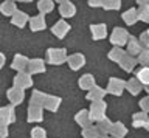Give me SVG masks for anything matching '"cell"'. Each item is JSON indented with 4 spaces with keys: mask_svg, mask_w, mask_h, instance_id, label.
Returning <instances> with one entry per match:
<instances>
[{
    "mask_svg": "<svg viewBox=\"0 0 149 138\" xmlns=\"http://www.w3.org/2000/svg\"><path fill=\"white\" fill-rule=\"evenodd\" d=\"M84 135H86V138H95L96 133L93 130H86V132H84Z\"/></svg>",
    "mask_w": 149,
    "mask_h": 138,
    "instance_id": "39",
    "label": "cell"
},
{
    "mask_svg": "<svg viewBox=\"0 0 149 138\" xmlns=\"http://www.w3.org/2000/svg\"><path fill=\"white\" fill-rule=\"evenodd\" d=\"M148 34H149V31H148Z\"/></svg>",
    "mask_w": 149,
    "mask_h": 138,
    "instance_id": "45",
    "label": "cell"
},
{
    "mask_svg": "<svg viewBox=\"0 0 149 138\" xmlns=\"http://www.w3.org/2000/svg\"><path fill=\"white\" fill-rule=\"evenodd\" d=\"M5 135H6V130H5V127L0 126V137H5Z\"/></svg>",
    "mask_w": 149,
    "mask_h": 138,
    "instance_id": "42",
    "label": "cell"
},
{
    "mask_svg": "<svg viewBox=\"0 0 149 138\" xmlns=\"http://www.w3.org/2000/svg\"><path fill=\"white\" fill-rule=\"evenodd\" d=\"M120 6H121V0H104V2H102V8L107 11L120 10Z\"/></svg>",
    "mask_w": 149,
    "mask_h": 138,
    "instance_id": "29",
    "label": "cell"
},
{
    "mask_svg": "<svg viewBox=\"0 0 149 138\" xmlns=\"http://www.w3.org/2000/svg\"><path fill=\"white\" fill-rule=\"evenodd\" d=\"M138 42H140V45H141L143 50H149V34L148 33H143L141 36H140Z\"/></svg>",
    "mask_w": 149,
    "mask_h": 138,
    "instance_id": "32",
    "label": "cell"
},
{
    "mask_svg": "<svg viewBox=\"0 0 149 138\" xmlns=\"http://www.w3.org/2000/svg\"><path fill=\"white\" fill-rule=\"evenodd\" d=\"M102 2H104V0H88V5L96 8V6H102Z\"/></svg>",
    "mask_w": 149,
    "mask_h": 138,
    "instance_id": "37",
    "label": "cell"
},
{
    "mask_svg": "<svg viewBox=\"0 0 149 138\" xmlns=\"http://www.w3.org/2000/svg\"><path fill=\"white\" fill-rule=\"evenodd\" d=\"M45 17L39 14V16H34V17H31L30 19V26H31V30L33 31H42V30H45Z\"/></svg>",
    "mask_w": 149,
    "mask_h": 138,
    "instance_id": "10",
    "label": "cell"
},
{
    "mask_svg": "<svg viewBox=\"0 0 149 138\" xmlns=\"http://www.w3.org/2000/svg\"><path fill=\"white\" fill-rule=\"evenodd\" d=\"M28 75H37V73H44L45 71V62L42 59H30L26 67Z\"/></svg>",
    "mask_w": 149,
    "mask_h": 138,
    "instance_id": "4",
    "label": "cell"
},
{
    "mask_svg": "<svg viewBox=\"0 0 149 138\" xmlns=\"http://www.w3.org/2000/svg\"><path fill=\"white\" fill-rule=\"evenodd\" d=\"M56 3H59V5H62V3H67V2H70V0H54Z\"/></svg>",
    "mask_w": 149,
    "mask_h": 138,
    "instance_id": "43",
    "label": "cell"
},
{
    "mask_svg": "<svg viewBox=\"0 0 149 138\" xmlns=\"http://www.w3.org/2000/svg\"><path fill=\"white\" fill-rule=\"evenodd\" d=\"M137 61L143 67H149V50H141V53L137 56Z\"/></svg>",
    "mask_w": 149,
    "mask_h": 138,
    "instance_id": "30",
    "label": "cell"
},
{
    "mask_svg": "<svg viewBox=\"0 0 149 138\" xmlns=\"http://www.w3.org/2000/svg\"><path fill=\"white\" fill-rule=\"evenodd\" d=\"M13 2H14V0H13Z\"/></svg>",
    "mask_w": 149,
    "mask_h": 138,
    "instance_id": "46",
    "label": "cell"
},
{
    "mask_svg": "<svg viewBox=\"0 0 149 138\" xmlns=\"http://www.w3.org/2000/svg\"><path fill=\"white\" fill-rule=\"evenodd\" d=\"M104 110H106V104L102 103V101H95L92 105V119H100L102 117V113H104Z\"/></svg>",
    "mask_w": 149,
    "mask_h": 138,
    "instance_id": "13",
    "label": "cell"
},
{
    "mask_svg": "<svg viewBox=\"0 0 149 138\" xmlns=\"http://www.w3.org/2000/svg\"><path fill=\"white\" fill-rule=\"evenodd\" d=\"M141 109L143 110H146V112H149V98H144V99H141Z\"/></svg>",
    "mask_w": 149,
    "mask_h": 138,
    "instance_id": "38",
    "label": "cell"
},
{
    "mask_svg": "<svg viewBox=\"0 0 149 138\" xmlns=\"http://www.w3.org/2000/svg\"><path fill=\"white\" fill-rule=\"evenodd\" d=\"M124 54L126 53L120 47H115V48H112V51L109 53V59H110V61H115V62H120L121 59H123Z\"/></svg>",
    "mask_w": 149,
    "mask_h": 138,
    "instance_id": "27",
    "label": "cell"
},
{
    "mask_svg": "<svg viewBox=\"0 0 149 138\" xmlns=\"http://www.w3.org/2000/svg\"><path fill=\"white\" fill-rule=\"evenodd\" d=\"M68 31H70V25H68L65 20H59V22H56V24L53 25V28H51V33H53V34L56 36V37H59V39L65 37Z\"/></svg>",
    "mask_w": 149,
    "mask_h": 138,
    "instance_id": "5",
    "label": "cell"
},
{
    "mask_svg": "<svg viewBox=\"0 0 149 138\" xmlns=\"http://www.w3.org/2000/svg\"><path fill=\"white\" fill-rule=\"evenodd\" d=\"M20 2H26V3H30V2H31V0H20Z\"/></svg>",
    "mask_w": 149,
    "mask_h": 138,
    "instance_id": "44",
    "label": "cell"
},
{
    "mask_svg": "<svg viewBox=\"0 0 149 138\" xmlns=\"http://www.w3.org/2000/svg\"><path fill=\"white\" fill-rule=\"evenodd\" d=\"M76 119H78V123H81V124H87L88 123V113L87 112H79Z\"/></svg>",
    "mask_w": 149,
    "mask_h": 138,
    "instance_id": "34",
    "label": "cell"
},
{
    "mask_svg": "<svg viewBox=\"0 0 149 138\" xmlns=\"http://www.w3.org/2000/svg\"><path fill=\"white\" fill-rule=\"evenodd\" d=\"M8 98H9V101H11L13 104H20L23 101V90L13 87V89L8 90Z\"/></svg>",
    "mask_w": 149,
    "mask_h": 138,
    "instance_id": "15",
    "label": "cell"
},
{
    "mask_svg": "<svg viewBox=\"0 0 149 138\" xmlns=\"http://www.w3.org/2000/svg\"><path fill=\"white\" fill-rule=\"evenodd\" d=\"M121 17H123V20H124L127 25H134L135 22L138 20V14H137V10H135V8H130V10H127Z\"/></svg>",
    "mask_w": 149,
    "mask_h": 138,
    "instance_id": "23",
    "label": "cell"
},
{
    "mask_svg": "<svg viewBox=\"0 0 149 138\" xmlns=\"http://www.w3.org/2000/svg\"><path fill=\"white\" fill-rule=\"evenodd\" d=\"M106 95V90H102L101 87H93V89L88 90V93H87V98L90 99V101H101L102 99V96Z\"/></svg>",
    "mask_w": 149,
    "mask_h": 138,
    "instance_id": "20",
    "label": "cell"
},
{
    "mask_svg": "<svg viewBox=\"0 0 149 138\" xmlns=\"http://www.w3.org/2000/svg\"><path fill=\"white\" fill-rule=\"evenodd\" d=\"M28 61H30V59H26L23 54H16L14 59H13L11 67L14 68V70H17L19 73H22V71H25V68L28 67Z\"/></svg>",
    "mask_w": 149,
    "mask_h": 138,
    "instance_id": "7",
    "label": "cell"
},
{
    "mask_svg": "<svg viewBox=\"0 0 149 138\" xmlns=\"http://www.w3.org/2000/svg\"><path fill=\"white\" fill-rule=\"evenodd\" d=\"M11 22H13V25H16V26H19V28H22V26H25V24L28 22V16H26L23 11H19V10H17V11L11 16Z\"/></svg>",
    "mask_w": 149,
    "mask_h": 138,
    "instance_id": "12",
    "label": "cell"
},
{
    "mask_svg": "<svg viewBox=\"0 0 149 138\" xmlns=\"http://www.w3.org/2000/svg\"><path fill=\"white\" fill-rule=\"evenodd\" d=\"M53 8H54V2H53V0H39V2H37V10L40 11L42 16L51 12V11H53Z\"/></svg>",
    "mask_w": 149,
    "mask_h": 138,
    "instance_id": "19",
    "label": "cell"
},
{
    "mask_svg": "<svg viewBox=\"0 0 149 138\" xmlns=\"http://www.w3.org/2000/svg\"><path fill=\"white\" fill-rule=\"evenodd\" d=\"M16 11H17V8H16V3L13 0H5L2 5H0V12L3 16H13Z\"/></svg>",
    "mask_w": 149,
    "mask_h": 138,
    "instance_id": "17",
    "label": "cell"
},
{
    "mask_svg": "<svg viewBox=\"0 0 149 138\" xmlns=\"http://www.w3.org/2000/svg\"><path fill=\"white\" fill-rule=\"evenodd\" d=\"M137 14H138V19H141L143 22L149 24V5H143L137 10Z\"/></svg>",
    "mask_w": 149,
    "mask_h": 138,
    "instance_id": "28",
    "label": "cell"
},
{
    "mask_svg": "<svg viewBox=\"0 0 149 138\" xmlns=\"http://www.w3.org/2000/svg\"><path fill=\"white\" fill-rule=\"evenodd\" d=\"M67 62L72 70H79V68L84 67V64H86V58L82 56L81 53H76V54H72V56L67 58Z\"/></svg>",
    "mask_w": 149,
    "mask_h": 138,
    "instance_id": "6",
    "label": "cell"
},
{
    "mask_svg": "<svg viewBox=\"0 0 149 138\" xmlns=\"http://www.w3.org/2000/svg\"><path fill=\"white\" fill-rule=\"evenodd\" d=\"M45 137V132L42 129H34L33 130V138H44Z\"/></svg>",
    "mask_w": 149,
    "mask_h": 138,
    "instance_id": "36",
    "label": "cell"
},
{
    "mask_svg": "<svg viewBox=\"0 0 149 138\" xmlns=\"http://www.w3.org/2000/svg\"><path fill=\"white\" fill-rule=\"evenodd\" d=\"M74 12H76V6H74L72 2H67V3L59 5V14L62 17H73Z\"/></svg>",
    "mask_w": 149,
    "mask_h": 138,
    "instance_id": "14",
    "label": "cell"
},
{
    "mask_svg": "<svg viewBox=\"0 0 149 138\" xmlns=\"http://www.w3.org/2000/svg\"><path fill=\"white\" fill-rule=\"evenodd\" d=\"M30 119L31 121H39L42 119V112H40V107H37V105H31L30 107Z\"/></svg>",
    "mask_w": 149,
    "mask_h": 138,
    "instance_id": "31",
    "label": "cell"
},
{
    "mask_svg": "<svg viewBox=\"0 0 149 138\" xmlns=\"http://www.w3.org/2000/svg\"><path fill=\"white\" fill-rule=\"evenodd\" d=\"M59 103H61V99L58 98V96H47L44 105L48 110H56V109L59 107Z\"/></svg>",
    "mask_w": 149,
    "mask_h": 138,
    "instance_id": "25",
    "label": "cell"
},
{
    "mask_svg": "<svg viewBox=\"0 0 149 138\" xmlns=\"http://www.w3.org/2000/svg\"><path fill=\"white\" fill-rule=\"evenodd\" d=\"M45 98H47V96L42 93V92H34V93H33V98H31V105H37V107H40V105H44Z\"/></svg>",
    "mask_w": 149,
    "mask_h": 138,
    "instance_id": "26",
    "label": "cell"
},
{
    "mask_svg": "<svg viewBox=\"0 0 149 138\" xmlns=\"http://www.w3.org/2000/svg\"><path fill=\"white\" fill-rule=\"evenodd\" d=\"M124 87H126V89H127L132 95H137V93H140V92H141V84H140V82H138L137 79H135V78H134V79H130V81L126 82Z\"/></svg>",
    "mask_w": 149,
    "mask_h": 138,
    "instance_id": "24",
    "label": "cell"
},
{
    "mask_svg": "<svg viewBox=\"0 0 149 138\" xmlns=\"http://www.w3.org/2000/svg\"><path fill=\"white\" fill-rule=\"evenodd\" d=\"M11 121H14V110H13V107L0 109V123L6 124V123H11Z\"/></svg>",
    "mask_w": 149,
    "mask_h": 138,
    "instance_id": "18",
    "label": "cell"
},
{
    "mask_svg": "<svg viewBox=\"0 0 149 138\" xmlns=\"http://www.w3.org/2000/svg\"><path fill=\"white\" fill-rule=\"evenodd\" d=\"M141 85H149V67H141L137 71V78H135Z\"/></svg>",
    "mask_w": 149,
    "mask_h": 138,
    "instance_id": "22",
    "label": "cell"
},
{
    "mask_svg": "<svg viewBox=\"0 0 149 138\" xmlns=\"http://www.w3.org/2000/svg\"><path fill=\"white\" fill-rule=\"evenodd\" d=\"M135 64H137V59L132 58V56H129V54H124L123 59L120 61V65H121V68H123L124 71H132L134 67H135Z\"/></svg>",
    "mask_w": 149,
    "mask_h": 138,
    "instance_id": "16",
    "label": "cell"
},
{
    "mask_svg": "<svg viewBox=\"0 0 149 138\" xmlns=\"http://www.w3.org/2000/svg\"><path fill=\"white\" fill-rule=\"evenodd\" d=\"M33 85V79H31V75H28V73L22 71L19 73V75L14 78V87L16 89H20V90H25L28 87Z\"/></svg>",
    "mask_w": 149,
    "mask_h": 138,
    "instance_id": "3",
    "label": "cell"
},
{
    "mask_svg": "<svg viewBox=\"0 0 149 138\" xmlns=\"http://www.w3.org/2000/svg\"><path fill=\"white\" fill-rule=\"evenodd\" d=\"M47 62L53 64V65H61L67 61V51L64 48H50L47 50Z\"/></svg>",
    "mask_w": 149,
    "mask_h": 138,
    "instance_id": "1",
    "label": "cell"
},
{
    "mask_svg": "<svg viewBox=\"0 0 149 138\" xmlns=\"http://www.w3.org/2000/svg\"><path fill=\"white\" fill-rule=\"evenodd\" d=\"M137 3L140 6H143V5H149V0H137Z\"/></svg>",
    "mask_w": 149,
    "mask_h": 138,
    "instance_id": "41",
    "label": "cell"
},
{
    "mask_svg": "<svg viewBox=\"0 0 149 138\" xmlns=\"http://www.w3.org/2000/svg\"><path fill=\"white\" fill-rule=\"evenodd\" d=\"M79 87L88 92L90 89L95 87V78H93L92 75H84L81 79H79Z\"/></svg>",
    "mask_w": 149,
    "mask_h": 138,
    "instance_id": "21",
    "label": "cell"
},
{
    "mask_svg": "<svg viewBox=\"0 0 149 138\" xmlns=\"http://www.w3.org/2000/svg\"><path fill=\"white\" fill-rule=\"evenodd\" d=\"M141 50L143 48H141V45H140V42L137 39H134V37L129 39V42H127V53H126V54L135 58V56H138V54L141 53Z\"/></svg>",
    "mask_w": 149,
    "mask_h": 138,
    "instance_id": "9",
    "label": "cell"
},
{
    "mask_svg": "<svg viewBox=\"0 0 149 138\" xmlns=\"http://www.w3.org/2000/svg\"><path fill=\"white\" fill-rule=\"evenodd\" d=\"M135 126H143V124H148V117L144 113H140V115H135V121H134Z\"/></svg>",
    "mask_w": 149,
    "mask_h": 138,
    "instance_id": "33",
    "label": "cell"
},
{
    "mask_svg": "<svg viewBox=\"0 0 149 138\" xmlns=\"http://www.w3.org/2000/svg\"><path fill=\"white\" fill-rule=\"evenodd\" d=\"M124 89V81H121L118 79V78H112L110 82H109V90L110 93H113V95H121V92H123Z\"/></svg>",
    "mask_w": 149,
    "mask_h": 138,
    "instance_id": "11",
    "label": "cell"
},
{
    "mask_svg": "<svg viewBox=\"0 0 149 138\" xmlns=\"http://www.w3.org/2000/svg\"><path fill=\"white\" fill-rule=\"evenodd\" d=\"M130 39V36L127 34V31L123 30V28H115L112 31V36H110V42L115 45V47H123V45H127Z\"/></svg>",
    "mask_w": 149,
    "mask_h": 138,
    "instance_id": "2",
    "label": "cell"
},
{
    "mask_svg": "<svg viewBox=\"0 0 149 138\" xmlns=\"http://www.w3.org/2000/svg\"><path fill=\"white\" fill-rule=\"evenodd\" d=\"M90 31H92V36L95 40H101L107 36V26L104 24H98V25H92L90 26Z\"/></svg>",
    "mask_w": 149,
    "mask_h": 138,
    "instance_id": "8",
    "label": "cell"
},
{
    "mask_svg": "<svg viewBox=\"0 0 149 138\" xmlns=\"http://www.w3.org/2000/svg\"><path fill=\"white\" fill-rule=\"evenodd\" d=\"M5 62H6V58H5V54H3V53H0V68L5 65Z\"/></svg>",
    "mask_w": 149,
    "mask_h": 138,
    "instance_id": "40",
    "label": "cell"
},
{
    "mask_svg": "<svg viewBox=\"0 0 149 138\" xmlns=\"http://www.w3.org/2000/svg\"><path fill=\"white\" fill-rule=\"evenodd\" d=\"M113 133H115V135H118V137H121L123 133H126V130L123 129L121 124H115V126H113Z\"/></svg>",
    "mask_w": 149,
    "mask_h": 138,
    "instance_id": "35",
    "label": "cell"
}]
</instances>
